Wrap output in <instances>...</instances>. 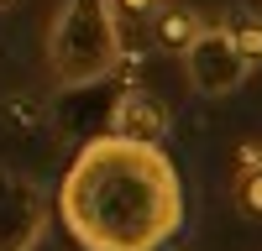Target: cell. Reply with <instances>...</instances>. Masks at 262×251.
I'll return each mask as SVG.
<instances>
[{"mask_svg":"<svg viewBox=\"0 0 262 251\" xmlns=\"http://www.w3.org/2000/svg\"><path fill=\"white\" fill-rule=\"evenodd\" d=\"M58 215L84 251H158L184 225V183L158 141L105 131L63 173Z\"/></svg>","mask_w":262,"mask_h":251,"instance_id":"obj_1","label":"cell"},{"mask_svg":"<svg viewBox=\"0 0 262 251\" xmlns=\"http://www.w3.org/2000/svg\"><path fill=\"white\" fill-rule=\"evenodd\" d=\"M48 73L58 89H84L121 58V11L111 0H63L48 21Z\"/></svg>","mask_w":262,"mask_h":251,"instance_id":"obj_2","label":"cell"},{"mask_svg":"<svg viewBox=\"0 0 262 251\" xmlns=\"http://www.w3.org/2000/svg\"><path fill=\"white\" fill-rule=\"evenodd\" d=\"M184 58V73H189V84L200 94H210V99H221V94H236L242 84L252 79V63L236 53V42H231V27H221V21H205L200 32L189 37V47L179 53Z\"/></svg>","mask_w":262,"mask_h":251,"instance_id":"obj_3","label":"cell"},{"mask_svg":"<svg viewBox=\"0 0 262 251\" xmlns=\"http://www.w3.org/2000/svg\"><path fill=\"white\" fill-rule=\"evenodd\" d=\"M48 230V194L32 173L0 167V251H37Z\"/></svg>","mask_w":262,"mask_h":251,"instance_id":"obj_4","label":"cell"},{"mask_svg":"<svg viewBox=\"0 0 262 251\" xmlns=\"http://www.w3.org/2000/svg\"><path fill=\"white\" fill-rule=\"evenodd\" d=\"M111 136L126 141H163L168 136V105L152 99L147 89H126L111 110Z\"/></svg>","mask_w":262,"mask_h":251,"instance_id":"obj_5","label":"cell"},{"mask_svg":"<svg viewBox=\"0 0 262 251\" xmlns=\"http://www.w3.org/2000/svg\"><path fill=\"white\" fill-rule=\"evenodd\" d=\"M152 16H158V42H163V47H173V53H184L189 37L205 27V21L194 16V11H184V6H158Z\"/></svg>","mask_w":262,"mask_h":251,"instance_id":"obj_6","label":"cell"},{"mask_svg":"<svg viewBox=\"0 0 262 251\" xmlns=\"http://www.w3.org/2000/svg\"><path fill=\"white\" fill-rule=\"evenodd\" d=\"M226 27H231L236 53L257 68V63H262V16H236V21H226Z\"/></svg>","mask_w":262,"mask_h":251,"instance_id":"obj_7","label":"cell"},{"mask_svg":"<svg viewBox=\"0 0 262 251\" xmlns=\"http://www.w3.org/2000/svg\"><path fill=\"white\" fill-rule=\"evenodd\" d=\"M236 204H242L247 215H262V152L247 157L242 178H236Z\"/></svg>","mask_w":262,"mask_h":251,"instance_id":"obj_8","label":"cell"},{"mask_svg":"<svg viewBox=\"0 0 262 251\" xmlns=\"http://www.w3.org/2000/svg\"><path fill=\"white\" fill-rule=\"evenodd\" d=\"M116 11H137V16H152L158 6H168V0H111Z\"/></svg>","mask_w":262,"mask_h":251,"instance_id":"obj_9","label":"cell"},{"mask_svg":"<svg viewBox=\"0 0 262 251\" xmlns=\"http://www.w3.org/2000/svg\"><path fill=\"white\" fill-rule=\"evenodd\" d=\"M6 6H11V0H0V11H6Z\"/></svg>","mask_w":262,"mask_h":251,"instance_id":"obj_10","label":"cell"}]
</instances>
